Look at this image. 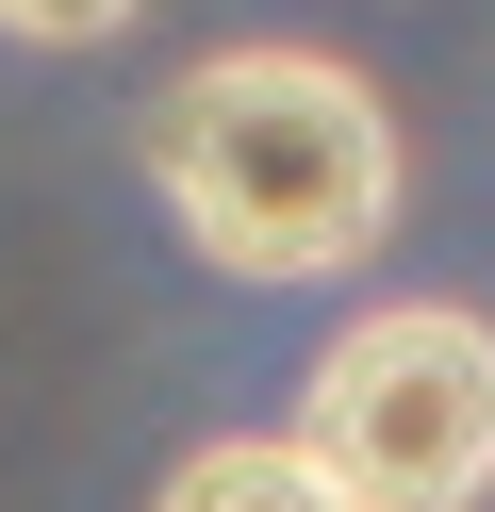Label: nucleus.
<instances>
[{"label": "nucleus", "mask_w": 495, "mask_h": 512, "mask_svg": "<svg viewBox=\"0 0 495 512\" xmlns=\"http://www.w3.org/2000/svg\"><path fill=\"white\" fill-rule=\"evenodd\" d=\"M149 0H0V34L17 50H99V34H132Z\"/></svg>", "instance_id": "nucleus-4"}, {"label": "nucleus", "mask_w": 495, "mask_h": 512, "mask_svg": "<svg viewBox=\"0 0 495 512\" xmlns=\"http://www.w3.org/2000/svg\"><path fill=\"white\" fill-rule=\"evenodd\" d=\"M132 149L182 248L231 281H347L396 232V116L347 50H198Z\"/></svg>", "instance_id": "nucleus-1"}, {"label": "nucleus", "mask_w": 495, "mask_h": 512, "mask_svg": "<svg viewBox=\"0 0 495 512\" xmlns=\"http://www.w3.org/2000/svg\"><path fill=\"white\" fill-rule=\"evenodd\" d=\"M149 512H363V496H347V479H330L297 430H215Z\"/></svg>", "instance_id": "nucleus-3"}, {"label": "nucleus", "mask_w": 495, "mask_h": 512, "mask_svg": "<svg viewBox=\"0 0 495 512\" xmlns=\"http://www.w3.org/2000/svg\"><path fill=\"white\" fill-rule=\"evenodd\" d=\"M297 446L363 512H479L495 496V314L462 298H380L314 347Z\"/></svg>", "instance_id": "nucleus-2"}]
</instances>
